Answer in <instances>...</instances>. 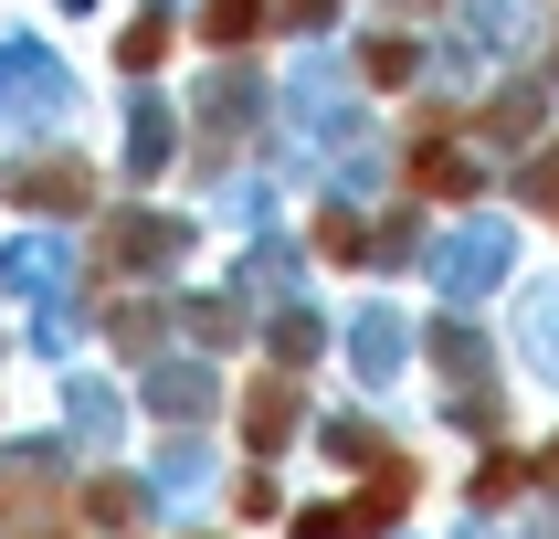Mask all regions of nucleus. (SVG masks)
Instances as JSON below:
<instances>
[{
    "label": "nucleus",
    "instance_id": "nucleus-2",
    "mask_svg": "<svg viewBox=\"0 0 559 539\" xmlns=\"http://www.w3.org/2000/svg\"><path fill=\"white\" fill-rule=\"evenodd\" d=\"M243 423H253V444H285V434H296V412H285V391H275V380L253 391V412H243Z\"/></svg>",
    "mask_w": 559,
    "mask_h": 539
},
{
    "label": "nucleus",
    "instance_id": "nucleus-1",
    "mask_svg": "<svg viewBox=\"0 0 559 539\" xmlns=\"http://www.w3.org/2000/svg\"><path fill=\"white\" fill-rule=\"evenodd\" d=\"M412 180L433 190V201H475V169H465L454 149H423V159H412Z\"/></svg>",
    "mask_w": 559,
    "mask_h": 539
},
{
    "label": "nucleus",
    "instance_id": "nucleus-3",
    "mask_svg": "<svg viewBox=\"0 0 559 539\" xmlns=\"http://www.w3.org/2000/svg\"><path fill=\"white\" fill-rule=\"evenodd\" d=\"M253 22H264V0H212V11H201V32H212V43H243Z\"/></svg>",
    "mask_w": 559,
    "mask_h": 539
},
{
    "label": "nucleus",
    "instance_id": "nucleus-4",
    "mask_svg": "<svg viewBox=\"0 0 559 539\" xmlns=\"http://www.w3.org/2000/svg\"><path fill=\"white\" fill-rule=\"evenodd\" d=\"M528 201H559V159H538V169H528Z\"/></svg>",
    "mask_w": 559,
    "mask_h": 539
}]
</instances>
